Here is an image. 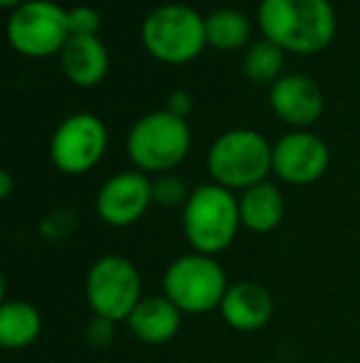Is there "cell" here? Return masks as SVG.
Here are the masks:
<instances>
[{"mask_svg":"<svg viewBox=\"0 0 360 363\" xmlns=\"http://www.w3.org/2000/svg\"><path fill=\"white\" fill-rule=\"evenodd\" d=\"M42 334V314L33 301L10 299L0 306V346L5 351H23Z\"/></svg>","mask_w":360,"mask_h":363,"instance_id":"e0dca14e","label":"cell"},{"mask_svg":"<svg viewBox=\"0 0 360 363\" xmlns=\"http://www.w3.org/2000/svg\"><path fill=\"white\" fill-rule=\"evenodd\" d=\"M62 72L74 86H96L109 74V50L99 35H72L59 52Z\"/></svg>","mask_w":360,"mask_h":363,"instance_id":"9a60e30c","label":"cell"},{"mask_svg":"<svg viewBox=\"0 0 360 363\" xmlns=\"http://www.w3.org/2000/svg\"><path fill=\"white\" fill-rule=\"evenodd\" d=\"M227 274L210 255L187 252L166 267L163 296H168L182 314H207L220 309L227 294Z\"/></svg>","mask_w":360,"mask_h":363,"instance_id":"8992f818","label":"cell"},{"mask_svg":"<svg viewBox=\"0 0 360 363\" xmlns=\"http://www.w3.org/2000/svg\"><path fill=\"white\" fill-rule=\"evenodd\" d=\"M114 321L101 319V316H91L87 326V341L94 349H106L114 341Z\"/></svg>","mask_w":360,"mask_h":363,"instance_id":"7402d4cb","label":"cell"},{"mask_svg":"<svg viewBox=\"0 0 360 363\" xmlns=\"http://www.w3.org/2000/svg\"><path fill=\"white\" fill-rule=\"evenodd\" d=\"M10 48L30 60L59 55L72 38L69 10L52 0H28L13 10L5 25Z\"/></svg>","mask_w":360,"mask_h":363,"instance_id":"52a82bcc","label":"cell"},{"mask_svg":"<svg viewBox=\"0 0 360 363\" xmlns=\"http://www.w3.org/2000/svg\"><path fill=\"white\" fill-rule=\"evenodd\" d=\"M153 203V181L141 171H121L106 178L96 193V216L111 228H129Z\"/></svg>","mask_w":360,"mask_h":363,"instance_id":"8fae6325","label":"cell"},{"mask_svg":"<svg viewBox=\"0 0 360 363\" xmlns=\"http://www.w3.org/2000/svg\"><path fill=\"white\" fill-rule=\"evenodd\" d=\"M13 188H15V181H13V176H10V171H3L0 173V198H10V193H13Z\"/></svg>","mask_w":360,"mask_h":363,"instance_id":"cb8c5ba5","label":"cell"},{"mask_svg":"<svg viewBox=\"0 0 360 363\" xmlns=\"http://www.w3.org/2000/svg\"><path fill=\"white\" fill-rule=\"evenodd\" d=\"M240 228V201L235 193L217 183L192 188L190 198L182 206V235L192 252L210 257L225 252L235 242Z\"/></svg>","mask_w":360,"mask_h":363,"instance_id":"7a4b0ae2","label":"cell"},{"mask_svg":"<svg viewBox=\"0 0 360 363\" xmlns=\"http://www.w3.org/2000/svg\"><path fill=\"white\" fill-rule=\"evenodd\" d=\"M192 134L187 119L170 111H151L141 116L126 134V153L136 171L141 173H170L187 158Z\"/></svg>","mask_w":360,"mask_h":363,"instance_id":"277c9868","label":"cell"},{"mask_svg":"<svg viewBox=\"0 0 360 363\" xmlns=\"http://www.w3.org/2000/svg\"><path fill=\"white\" fill-rule=\"evenodd\" d=\"M284 69V50L269 40H257L242 57V72L252 84H274Z\"/></svg>","mask_w":360,"mask_h":363,"instance_id":"d6986e66","label":"cell"},{"mask_svg":"<svg viewBox=\"0 0 360 363\" xmlns=\"http://www.w3.org/2000/svg\"><path fill=\"white\" fill-rule=\"evenodd\" d=\"M331 163V151L321 136L296 129L281 136L272 148V173L289 186H311Z\"/></svg>","mask_w":360,"mask_h":363,"instance_id":"30bf717a","label":"cell"},{"mask_svg":"<svg viewBox=\"0 0 360 363\" xmlns=\"http://www.w3.org/2000/svg\"><path fill=\"white\" fill-rule=\"evenodd\" d=\"M269 109L294 129H308L323 114V91L311 77L281 74L269 86Z\"/></svg>","mask_w":360,"mask_h":363,"instance_id":"7c38bea8","label":"cell"},{"mask_svg":"<svg viewBox=\"0 0 360 363\" xmlns=\"http://www.w3.org/2000/svg\"><path fill=\"white\" fill-rule=\"evenodd\" d=\"M220 314L225 324L242 334L265 329L274 316V299L269 289L252 279H240L230 284L220 304Z\"/></svg>","mask_w":360,"mask_h":363,"instance_id":"4fadbf2b","label":"cell"},{"mask_svg":"<svg viewBox=\"0 0 360 363\" xmlns=\"http://www.w3.org/2000/svg\"><path fill=\"white\" fill-rule=\"evenodd\" d=\"M99 28V10H94L91 5H79V8L69 10V30H72V35H96Z\"/></svg>","mask_w":360,"mask_h":363,"instance_id":"44dd1931","label":"cell"},{"mask_svg":"<svg viewBox=\"0 0 360 363\" xmlns=\"http://www.w3.org/2000/svg\"><path fill=\"white\" fill-rule=\"evenodd\" d=\"M192 191H187L185 181L173 173H163L153 181V203L163 208H182Z\"/></svg>","mask_w":360,"mask_h":363,"instance_id":"ffe728a7","label":"cell"},{"mask_svg":"<svg viewBox=\"0 0 360 363\" xmlns=\"http://www.w3.org/2000/svg\"><path fill=\"white\" fill-rule=\"evenodd\" d=\"M109 146L106 124L91 111H77L59 121L50 139V161L64 176H84L104 158Z\"/></svg>","mask_w":360,"mask_h":363,"instance_id":"9c48e42d","label":"cell"},{"mask_svg":"<svg viewBox=\"0 0 360 363\" xmlns=\"http://www.w3.org/2000/svg\"><path fill=\"white\" fill-rule=\"evenodd\" d=\"M84 291L91 314L114 324L129 319L136 304L144 299L139 267L124 255H104L94 259L87 272Z\"/></svg>","mask_w":360,"mask_h":363,"instance_id":"ba28073f","label":"cell"},{"mask_svg":"<svg viewBox=\"0 0 360 363\" xmlns=\"http://www.w3.org/2000/svg\"><path fill=\"white\" fill-rule=\"evenodd\" d=\"M205 35L207 48L222 50V52H235L250 45L252 40V23L242 10L220 8L212 10L205 18Z\"/></svg>","mask_w":360,"mask_h":363,"instance_id":"ac0fdd59","label":"cell"},{"mask_svg":"<svg viewBox=\"0 0 360 363\" xmlns=\"http://www.w3.org/2000/svg\"><path fill=\"white\" fill-rule=\"evenodd\" d=\"M141 43L146 52L163 65H187L207 48L205 18L190 5L166 3L151 10L141 25Z\"/></svg>","mask_w":360,"mask_h":363,"instance_id":"3957f363","label":"cell"},{"mask_svg":"<svg viewBox=\"0 0 360 363\" xmlns=\"http://www.w3.org/2000/svg\"><path fill=\"white\" fill-rule=\"evenodd\" d=\"M23 3H28V0H0V8H5V10L13 13V10H18Z\"/></svg>","mask_w":360,"mask_h":363,"instance_id":"d4e9b609","label":"cell"},{"mask_svg":"<svg viewBox=\"0 0 360 363\" xmlns=\"http://www.w3.org/2000/svg\"><path fill=\"white\" fill-rule=\"evenodd\" d=\"M182 324V311L168 296H144L126 319L131 336L141 344L161 346L175 339Z\"/></svg>","mask_w":360,"mask_h":363,"instance_id":"5bb4252c","label":"cell"},{"mask_svg":"<svg viewBox=\"0 0 360 363\" xmlns=\"http://www.w3.org/2000/svg\"><path fill=\"white\" fill-rule=\"evenodd\" d=\"M237 201H240L242 228L257 235H267L277 230L284 220V213H286L281 191L269 181L242 191Z\"/></svg>","mask_w":360,"mask_h":363,"instance_id":"2e32d148","label":"cell"},{"mask_svg":"<svg viewBox=\"0 0 360 363\" xmlns=\"http://www.w3.org/2000/svg\"><path fill=\"white\" fill-rule=\"evenodd\" d=\"M257 23L284 52L316 55L336 38V10L331 0H262Z\"/></svg>","mask_w":360,"mask_h":363,"instance_id":"6da1fadb","label":"cell"},{"mask_svg":"<svg viewBox=\"0 0 360 363\" xmlns=\"http://www.w3.org/2000/svg\"><path fill=\"white\" fill-rule=\"evenodd\" d=\"M192 106H195V101H192V96L187 94V91H173V94L168 96V104H166V111H170V114L180 116V119H187V114L192 111Z\"/></svg>","mask_w":360,"mask_h":363,"instance_id":"603a6c76","label":"cell"},{"mask_svg":"<svg viewBox=\"0 0 360 363\" xmlns=\"http://www.w3.org/2000/svg\"><path fill=\"white\" fill-rule=\"evenodd\" d=\"M272 144L255 129H230L212 141L207 173L227 191H247L265 183L272 173Z\"/></svg>","mask_w":360,"mask_h":363,"instance_id":"5b68a950","label":"cell"}]
</instances>
